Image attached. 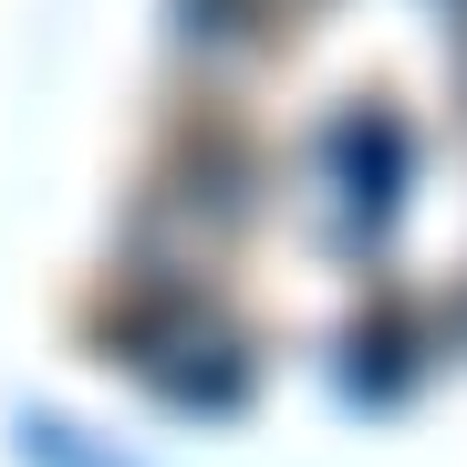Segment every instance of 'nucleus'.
<instances>
[{"mask_svg":"<svg viewBox=\"0 0 467 467\" xmlns=\"http://www.w3.org/2000/svg\"><path fill=\"white\" fill-rule=\"evenodd\" d=\"M135 322L198 364L467 343V0H198Z\"/></svg>","mask_w":467,"mask_h":467,"instance_id":"1","label":"nucleus"}]
</instances>
